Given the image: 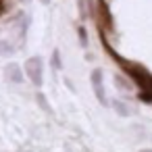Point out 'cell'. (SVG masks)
Instances as JSON below:
<instances>
[{
    "mask_svg": "<svg viewBox=\"0 0 152 152\" xmlns=\"http://www.w3.org/2000/svg\"><path fill=\"white\" fill-rule=\"evenodd\" d=\"M104 48H108V46L104 44ZM108 52H110V54L117 58V63L123 67L125 75H129V79L140 88V98L146 100V102H152V75H150L142 65H137V63H129V61H123L115 50L108 48Z\"/></svg>",
    "mask_w": 152,
    "mask_h": 152,
    "instance_id": "1",
    "label": "cell"
},
{
    "mask_svg": "<svg viewBox=\"0 0 152 152\" xmlns=\"http://www.w3.org/2000/svg\"><path fill=\"white\" fill-rule=\"evenodd\" d=\"M25 73H27V77L31 79V83L34 86H42V81H44V65H42V58L40 56H31V58H27V63H25Z\"/></svg>",
    "mask_w": 152,
    "mask_h": 152,
    "instance_id": "2",
    "label": "cell"
},
{
    "mask_svg": "<svg viewBox=\"0 0 152 152\" xmlns=\"http://www.w3.org/2000/svg\"><path fill=\"white\" fill-rule=\"evenodd\" d=\"M90 79H92V88H94V94H96L98 102H100L102 106H106V104H108V100H106V94H104L102 71H100V69H94V71H92V75H90Z\"/></svg>",
    "mask_w": 152,
    "mask_h": 152,
    "instance_id": "3",
    "label": "cell"
},
{
    "mask_svg": "<svg viewBox=\"0 0 152 152\" xmlns=\"http://www.w3.org/2000/svg\"><path fill=\"white\" fill-rule=\"evenodd\" d=\"M4 73H7V79H9V81H13V83H21V81H23V73H21L19 65H15V63L7 65Z\"/></svg>",
    "mask_w": 152,
    "mask_h": 152,
    "instance_id": "4",
    "label": "cell"
},
{
    "mask_svg": "<svg viewBox=\"0 0 152 152\" xmlns=\"http://www.w3.org/2000/svg\"><path fill=\"white\" fill-rule=\"evenodd\" d=\"M15 52V46L11 44V42H0V56H9V54H13Z\"/></svg>",
    "mask_w": 152,
    "mask_h": 152,
    "instance_id": "5",
    "label": "cell"
},
{
    "mask_svg": "<svg viewBox=\"0 0 152 152\" xmlns=\"http://www.w3.org/2000/svg\"><path fill=\"white\" fill-rule=\"evenodd\" d=\"M113 104L117 106V113H119V115H123V117H127V115H131V110H129V106H127V104H121L119 100H117V102H113Z\"/></svg>",
    "mask_w": 152,
    "mask_h": 152,
    "instance_id": "6",
    "label": "cell"
},
{
    "mask_svg": "<svg viewBox=\"0 0 152 152\" xmlns=\"http://www.w3.org/2000/svg\"><path fill=\"white\" fill-rule=\"evenodd\" d=\"M115 83H117V88H125V90H131V83H129V81H125V79L121 81V77H119V75L115 77Z\"/></svg>",
    "mask_w": 152,
    "mask_h": 152,
    "instance_id": "7",
    "label": "cell"
},
{
    "mask_svg": "<svg viewBox=\"0 0 152 152\" xmlns=\"http://www.w3.org/2000/svg\"><path fill=\"white\" fill-rule=\"evenodd\" d=\"M52 67L61 69V54H58V50H54V54H52Z\"/></svg>",
    "mask_w": 152,
    "mask_h": 152,
    "instance_id": "8",
    "label": "cell"
},
{
    "mask_svg": "<svg viewBox=\"0 0 152 152\" xmlns=\"http://www.w3.org/2000/svg\"><path fill=\"white\" fill-rule=\"evenodd\" d=\"M140 152H152V148H146V150H140Z\"/></svg>",
    "mask_w": 152,
    "mask_h": 152,
    "instance_id": "9",
    "label": "cell"
},
{
    "mask_svg": "<svg viewBox=\"0 0 152 152\" xmlns=\"http://www.w3.org/2000/svg\"><path fill=\"white\" fill-rule=\"evenodd\" d=\"M40 2H42V4H48V2H50V0H40Z\"/></svg>",
    "mask_w": 152,
    "mask_h": 152,
    "instance_id": "10",
    "label": "cell"
}]
</instances>
